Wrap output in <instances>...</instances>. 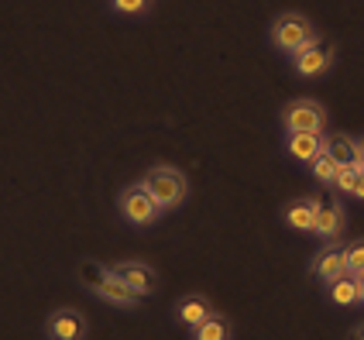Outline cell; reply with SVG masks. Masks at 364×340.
<instances>
[{"mask_svg": "<svg viewBox=\"0 0 364 340\" xmlns=\"http://www.w3.org/2000/svg\"><path fill=\"white\" fill-rule=\"evenodd\" d=\"M141 186L155 196V203L162 206V213L182 206L186 196H189V182H186V176H182L176 165H151L141 176Z\"/></svg>", "mask_w": 364, "mask_h": 340, "instance_id": "obj_1", "label": "cell"}, {"mask_svg": "<svg viewBox=\"0 0 364 340\" xmlns=\"http://www.w3.org/2000/svg\"><path fill=\"white\" fill-rule=\"evenodd\" d=\"M313 38H316V31H313L309 18L296 14V11H285V14H279V18H275V24H272V45H275L279 52H285V55H296V52H299V48H306Z\"/></svg>", "mask_w": 364, "mask_h": 340, "instance_id": "obj_2", "label": "cell"}, {"mask_svg": "<svg viewBox=\"0 0 364 340\" xmlns=\"http://www.w3.org/2000/svg\"><path fill=\"white\" fill-rule=\"evenodd\" d=\"M117 210H121V217L131 223V227H151V223L162 217V206L155 203V196L144 189L141 182H134V186L121 189Z\"/></svg>", "mask_w": 364, "mask_h": 340, "instance_id": "obj_3", "label": "cell"}, {"mask_svg": "<svg viewBox=\"0 0 364 340\" xmlns=\"http://www.w3.org/2000/svg\"><path fill=\"white\" fill-rule=\"evenodd\" d=\"M282 127H285V134H299V131L323 134V127H326L323 103H316V100H292V103H285Z\"/></svg>", "mask_w": 364, "mask_h": 340, "instance_id": "obj_4", "label": "cell"}, {"mask_svg": "<svg viewBox=\"0 0 364 340\" xmlns=\"http://www.w3.org/2000/svg\"><path fill=\"white\" fill-rule=\"evenodd\" d=\"M45 337L48 340H86L90 337V323L80 309L73 306H62V309H52L45 317Z\"/></svg>", "mask_w": 364, "mask_h": 340, "instance_id": "obj_5", "label": "cell"}, {"mask_svg": "<svg viewBox=\"0 0 364 340\" xmlns=\"http://www.w3.org/2000/svg\"><path fill=\"white\" fill-rule=\"evenodd\" d=\"M313 200H316V223H313V234L330 244L333 238H341V230H344V223H347L344 203L337 200V196H330V193H320V196H313Z\"/></svg>", "mask_w": 364, "mask_h": 340, "instance_id": "obj_6", "label": "cell"}, {"mask_svg": "<svg viewBox=\"0 0 364 340\" xmlns=\"http://www.w3.org/2000/svg\"><path fill=\"white\" fill-rule=\"evenodd\" d=\"M114 275H121L138 296H151L159 292V272L148 265V261H138V258H127V261H117L114 265Z\"/></svg>", "mask_w": 364, "mask_h": 340, "instance_id": "obj_7", "label": "cell"}, {"mask_svg": "<svg viewBox=\"0 0 364 340\" xmlns=\"http://www.w3.org/2000/svg\"><path fill=\"white\" fill-rule=\"evenodd\" d=\"M292 65H296L299 76H323L326 69L333 65V48H330L326 41L313 38L306 48H299V52L292 55Z\"/></svg>", "mask_w": 364, "mask_h": 340, "instance_id": "obj_8", "label": "cell"}, {"mask_svg": "<svg viewBox=\"0 0 364 340\" xmlns=\"http://www.w3.org/2000/svg\"><path fill=\"white\" fill-rule=\"evenodd\" d=\"M309 268H313V275L323 282V285L333 279H341V275H347V248H341V244L320 248Z\"/></svg>", "mask_w": 364, "mask_h": 340, "instance_id": "obj_9", "label": "cell"}, {"mask_svg": "<svg viewBox=\"0 0 364 340\" xmlns=\"http://www.w3.org/2000/svg\"><path fill=\"white\" fill-rule=\"evenodd\" d=\"M97 299L110 302V306H121V309H134V306H141L144 296H138V292H134V289H131L121 275H114V268H110L107 282L97 289Z\"/></svg>", "mask_w": 364, "mask_h": 340, "instance_id": "obj_10", "label": "cell"}, {"mask_svg": "<svg viewBox=\"0 0 364 340\" xmlns=\"http://www.w3.org/2000/svg\"><path fill=\"white\" fill-rule=\"evenodd\" d=\"M323 148H326V138H323V134H313V131L285 134V152H289V159L303 161V165H309V161L323 152Z\"/></svg>", "mask_w": 364, "mask_h": 340, "instance_id": "obj_11", "label": "cell"}, {"mask_svg": "<svg viewBox=\"0 0 364 340\" xmlns=\"http://www.w3.org/2000/svg\"><path fill=\"white\" fill-rule=\"evenodd\" d=\"M282 221L292 227V230H303V234H313V223H316V200L313 196H303V200H292L285 206Z\"/></svg>", "mask_w": 364, "mask_h": 340, "instance_id": "obj_12", "label": "cell"}, {"mask_svg": "<svg viewBox=\"0 0 364 340\" xmlns=\"http://www.w3.org/2000/svg\"><path fill=\"white\" fill-rule=\"evenodd\" d=\"M213 313V306H210V299L206 296H182L179 302H176V320L182 323V326H200L206 317Z\"/></svg>", "mask_w": 364, "mask_h": 340, "instance_id": "obj_13", "label": "cell"}, {"mask_svg": "<svg viewBox=\"0 0 364 340\" xmlns=\"http://www.w3.org/2000/svg\"><path fill=\"white\" fill-rule=\"evenodd\" d=\"M326 155L337 161L341 169H361L364 165V159H361V144L354 138H344V134H337V138H330L326 141Z\"/></svg>", "mask_w": 364, "mask_h": 340, "instance_id": "obj_14", "label": "cell"}, {"mask_svg": "<svg viewBox=\"0 0 364 340\" xmlns=\"http://www.w3.org/2000/svg\"><path fill=\"white\" fill-rule=\"evenodd\" d=\"M326 296L330 302H337V306H354V302H361V289H358V275H341V279L326 282Z\"/></svg>", "mask_w": 364, "mask_h": 340, "instance_id": "obj_15", "label": "cell"}, {"mask_svg": "<svg viewBox=\"0 0 364 340\" xmlns=\"http://www.w3.org/2000/svg\"><path fill=\"white\" fill-rule=\"evenodd\" d=\"M193 340H230V320L220 313H210L200 326H193Z\"/></svg>", "mask_w": 364, "mask_h": 340, "instance_id": "obj_16", "label": "cell"}, {"mask_svg": "<svg viewBox=\"0 0 364 340\" xmlns=\"http://www.w3.org/2000/svg\"><path fill=\"white\" fill-rule=\"evenodd\" d=\"M107 275H110V268L107 265H100V261H93V258H86L80 265V282H82V289H90L93 296H97V289H100L103 282H107Z\"/></svg>", "mask_w": 364, "mask_h": 340, "instance_id": "obj_17", "label": "cell"}, {"mask_svg": "<svg viewBox=\"0 0 364 340\" xmlns=\"http://www.w3.org/2000/svg\"><path fill=\"white\" fill-rule=\"evenodd\" d=\"M309 169H313V179H316V182H326V186L337 179V172H341V165H337V161L326 155V148H323V152H320V155H316L313 161H309Z\"/></svg>", "mask_w": 364, "mask_h": 340, "instance_id": "obj_18", "label": "cell"}, {"mask_svg": "<svg viewBox=\"0 0 364 340\" xmlns=\"http://www.w3.org/2000/svg\"><path fill=\"white\" fill-rule=\"evenodd\" d=\"M358 179H361V169H350V165H347V169L337 172L333 186H337L341 193H347V196H354V193H358Z\"/></svg>", "mask_w": 364, "mask_h": 340, "instance_id": "obj_19", "label": "cell"}, {"mask_svg": "<svg viewBox=\"0 0 364 340\" xmlns=\"http://www.w3.org/2000/svg\"><path fill=\"white\" fill-rule=\"evenodd\" d=\"M347 272L350 275H361L364 272V238L347 244Z\"/></svg>", "mask_w": 364, "mask_h": 340, "instance_id": "obj_20", "label": "cell"}, {"mask_svg": "<svg viewBox=\"0 0 364 340\" xmlns=\"http://www.w3.org/2000/svg\"><path fill=\"white\" fill-rule=\"evenodd\" d=\"M110 7L117 14H144L151 7V0H110Z\"/></svg>", "mask_w": 364, "mask_h": 340, "instance_id": "obj_21", "label": "cell"}, {"mask_svg": "<svg viewBox=\"0 0 364 340\" xmlns=\"http://www.w3.org/2000/svg\"><path fill=\"white\" fill-rule=\"evenodd\" d=\"M358 200H364V165H361V179H358V193H354Z\"/></svg>", "mask_w": 364, "mask_h": 340, "instance_id": "obj_22", "label": "cell"}, {"mask_svg": "<svg viewBox=\"0 0 364 340\" xmlns=\"http://www.w3.org/2000/svg\"><path fill=\"white\" fill-rule=\"evenodd\" d=\"M358 289H361V306H364V272L358 275Z\"/></svg>", "mask_w": 364, "mask_h": 340, "instance_id": "obj_23", "label": "cell"}, {"mask_svg": "<svg viewBox=\"0 0 364 340\" xmlns=\"http://www.w3.org/2000/svg\"><path fill=\"white\" fill-rule=\"evenodd\" d=\"M350 340H364V323L358 326V330H354V337H350Z\"/></svg>", "mask_w": 364, "mask_h": 340, "instance_id": "obj_24", "label": "cell"}, {"mask_svg": "<svg viewBox=\"0 0 364 340\" xmlns=\"http://www.w3.org/2000/svg\"><path fill=\"white\" fill-rule=\"evenodd\" d=\"M358 144H361V159H364V134H361V138H358Z\"/></svg>", "mask_w": 364, "mask_h": 340, "instance_id": "obj_25", "label": "cell"}]
</instances>
